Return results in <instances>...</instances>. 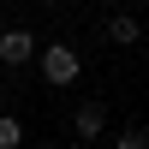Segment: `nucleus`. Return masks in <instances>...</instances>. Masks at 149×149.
I'll return each instance as SVG.
<instances>
[{
	"instance_id": "1",
	"label": "nucleus",
	"mask_w": 149,
	"mask_h": 149,
	"mask_svg": "<svg viewBox=\"0 0 149 149\" xmlns=\"http://www.w3.org/2000/svg\"><path fill=\"white\" fill-rule=\"evenodd\" d=\"M36 66H42V84L72 90L78 72H84V60H78V48H72V42H48V48H36Z\"/></svg>"
},
{
	"instance_id": "2",
	"label": "nucleus",
	"mask_w": 149,
	"mask_h": 149,
	"mask_svg": "<svg viewBox=\"0 0 149 149\" xmlns=\"http://www.w3.org/2000/svg\"><path fill=\"white\" fill-rule=\"evenodd\" d=\"M36 60V30H0V66H30Z\"/></svg>"
},
{
	"instance_id": "3",
	"label": "nucleus",
	"mask_w": 149,
	"mask_h": 149,
	"mask_svg": "<svg viewBox=\"0 0 149 149\" xmlns=\"http://www.w3.org/2000/svg\"><path fill=\"white\" fill-rule=\"evenodd\" d=\"M72 131H78V143H95L107 131V107L102 102H78V113H72Z\"/></svg>"
},
{
	"instance_id": "4",
	"label": "nucleus",
	"mask_w": 149,
	"mask_h": 149,
	"mask_svg": "<svg viewBox=\"0 0 149 149\" xmlns=\"http://www.w3.org/2000/svg\"><path fill=\"white\" fill-rule=\"evenodd\" d=\"M102 36H107V42H113V48H131V42H137V36H143V24L131 18L125 6H119L113 18H107V30H102Z\"/></svg>"
},
{
	"instance_id": "5",
	"label": "nucleus",
	"mask_w": 149,
	"mask_h": 149,
	"mask_svg": "<svg viewBox=\"0 0 149 149\" xmlns=\"http://www.w3.org/2000/svg\"><path fill=\"white\" fill-rule=\"evenodd\" d=\"M113 149H149V131H143V125H119Z\"/></svg>"
},
{
	"instance_id": "6",
	"label": "nucleus",
	"mask_w": 149,
	"mask_h": 149,
	"mask_svg": "<svg viewBox=\"0 0 149 149\" xmlns=\"http://www.w3.org/2000/svg\"><path fill=\"white\" fill-rule=\"evenodd\" d=\"M18 143H24V125L12 113H0V149H18Z\"/></svg>"
},
{
	"instance_id": "7",
	"label": "nucleus",
	"mask_w": 149,
	"mask_h": 149,
	"mask_svg": "<svg viewBox=\"0 0 149 149\" xmlns=\"http://www.w3.org/2000/svg\"><path fill=\"white\" fill-rule=\"evenodd\" d=\"M102 6H113V12H119V6H125V0H102Z\"/></svg>"
},
{
	"instance_id": "8",
	"label": "nucleus",
	"mask_w": 149,
	"mask_h": 149,
	"mask_svg": "<svg viewBox=\"0 0 149 149\" xmlns=\"http://www.w3.org/2000/svg\"><path fill=\"white\" fill-rule=\"evenodd\" d=\"M36 149H60V143H36Z\"/></svg>"
},
{
	"instance_id": "9",
	"label": "nucleus",
	"mask_w": 149,
	"mask_h": 149,
	"mask_svg": "<svg viewBox=\"0 0 149 149\" xmlns=\"http://www.w3.org/2000/svg\"><path fill=\"white\" fill-rule=\"evenodd\" d=\"M84 149H102V143H84Z\"/></svg>"
}]
</instances>
